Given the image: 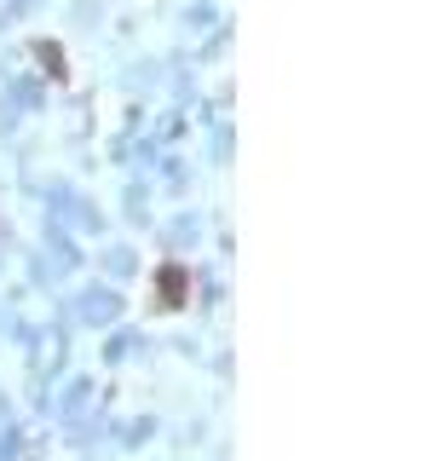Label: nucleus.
Instances as JSON below:
<instances>
[]
</instances>
